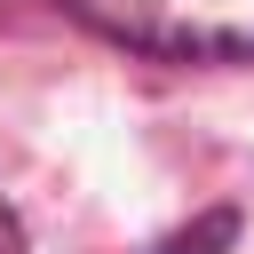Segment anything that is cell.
<instances>
[{
	"label": "cell",
	"mask_w": 254,
	"mask_h": 254,
	"mask_svg": "<svg viewBox=\"0 0 254 254\" xmlns=\"http://www.w3.org/2000/svg\"><path fill=\"white\" fill-rule=\"evenodd\" d=\"M71 24L159 64H254V0H64Z\"/></svg>",
	"instance_id": "6da1fadb"
},
{
	"label": "cell",
	"mask_w": 254,
	"mask_h": 254,
	"mask_svg": "<svg viewBox=\"0 0 254 254\" xmlns=\"http://www.w3.org/2000/svg\"><path fill=\"white\" fill-rule=\"evenodd\" d=\"M0 254H24V222H16L8 206H0Z\"/></svg>",
	"instance_id": "3957f363"
},
{
	"label": "cell",
	"mask_w": 254,
	"mask_h": 254,
	"mask_svg": "<svg viewBox=\"0 0 254 254\" xmlns=\"http://www.w3.org/2000/svg\"><path fill=\"white\" fill-rule=\"evenodd\" d=\"M238 246V214L230 206H206V214H190L183 230H167L151 254H230Z\"/></svg>",
	"instance_id": "7a4b0ae2"
}]
</instances>
